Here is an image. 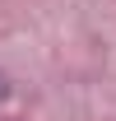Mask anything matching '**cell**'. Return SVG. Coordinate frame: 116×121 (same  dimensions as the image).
I'll list each match as a JSON object with an SVG mask.
<instances>
[{"instance_id": "cell-1", "label": "cell", "mask_w": 116, "mask_h": 121, "mask_svg": "<svg viewBox=\"0 0 116 121\" xmlns=\"http://www.w3.org/2000/svg\"><path fill=\"white\" fill-rule=\"evenodd\" d=\"M5 93H9V84H5V79H0V98H5Z\"/></svg>"}]
</instances>
